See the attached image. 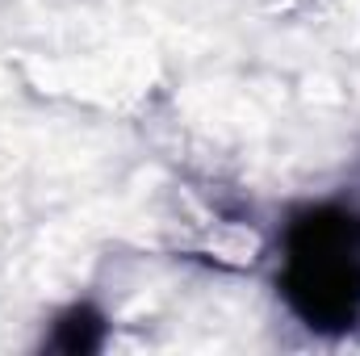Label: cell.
I'll return each mask as SVG.
<instances>
[{
    "instance_id": "1",
    "label": "cell",
    "mask_w": 360,
    "mask_h": 356,
    "mask_svg": "<svg viewBox=\"0 0 360 356\" xmlns=\"http://www.w3.org/2000/svg\"><path fill=\"white\" fill-rule=\"evenodd\" d=\"M285 298L310 327H352L360 314V214L306 210L285 235Z\"/></svg>"
}]
</instances>
